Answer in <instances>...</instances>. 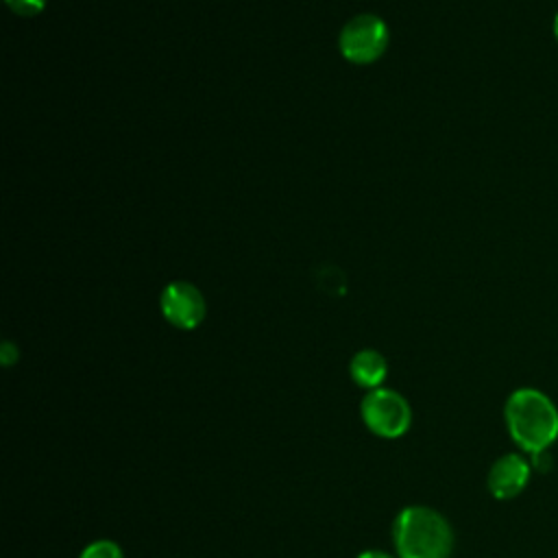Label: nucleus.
I'll use <instances>...</instances> for the list:
<instances>
[{"instance_id": "nucleus-1", "label": "nucleus", "mask_w": 558, "mask_h": 558, "mask_svg": "<svg viewBox=\"0 0 558 558\" xmlns=\"http://www.w3.org/2000/svg\"><path fill=\"white\" fill-rule=\"evenodd\" d=\"M504 421L517 447L530 456L547 451L558 438V408L538 388H517L504 405Z\"/></svg>"}, {"instance_id": "nucleus-2", "label": "nucleus", "mask_w": 558, "mask_h": 558, "mask_svg": "<svg viewBox=\"0 0 558 558\" xmlns=\"http://www.w3.org/2000/svg\"><path fill=\"white\" fill-rule=\"evenodd\" d=\"M399 558H449L456 545L453 527L442 512L429 506H405L392 523Z\"/></svg>"}, {"instance_id": "nucleus-3", "label": "nucleus", "mask_w": 558, "mask_h": 558, "mask_svg": "<svg viewBox=\"0 0 558 558\" xmlns=\"http://www.w3.org/2000/svg\"><path fill=\"white\" fill-rule=\"evenodd\" d=\"M360 416L375 436L386 440L405 436L412 425V408L408 399L386 386L368 390L362 397Z\"/></svg>"}, {"instance_id": "nucleus-4", "label": "nucleus", "mask_w": 558, "mask_h": 558, "mask_svg": "<svg viewBox=\"0 0 558 558\" xmlns=\"http://www.w3.org/2000/svg\"><path fill=\"white\" fill-rule=\"evenodd\" d=\"M388 26L373 13H362L349 20L338 37L340 52L347 61L364 65L377 61L388 46Z\"/></svg>"}, {"instance_id": "nucleus-5", "label": "nucleus", "mask_w": 558, "mask_h": 558, "mask_svg": "<svg viewBox=\"0 0 558 558\" xmlns=\"http://www.w3.org/2000/svg\"><path fill=\"white\" fill-rule=\"evenodd\" d=\"M159 307L163 318L177 327V329H196L205 314H207V305H205V296L201 294V290L190 283V281H172L163 288L161 296H159Z\"/></svg>"}, {"instance_id": "nucleus-6", "label": "nucleus", "mask_w": 558, "mask_h": 558, "mask_svg": "<svg viewBox=\"0 0 558 558\" xmlns=\"http://www.w3.org/2000/svg\"><path fill=\"white\" fill-rule=\"evenodd\" d=\"M532 462L523 456V453H504L499 456L490 469H488V477H486V486L488 493L499 499H514L517 495H521L532 477Z\"/></svg>"}, {"instance_id": "nucleus-7", "label": "nucleus", "mask_w": 558, "mask_h": 558, "mask_svg": "<svg viewBox=\"0 0 558 558\" xmlns=\"http://www.w3.org/2000/svg\"><path fill=\"white\" fill-rule=\"evenodd\" d=\"M349 375L360 388H366L368 392V390L381 388V384L386 381L388 362L375 349H360L349 362Z\"/></svg>"}, {"instance_id": "nucleus-8", "label": "nucleus", "mask_w": 558, "mask_h": 558, "mask_svg": "<svg viewBox=\"0 0 558 558\" xmlns=\"http://www.w3.org/2000/svg\"><path fill=\"white\" fill-rule=\"evenodd\" d=\"M78 558H124V551L111 538H96L83 547Z\"/></svg>"}, {"instance_id": "nucleus-9", "label": "nucleus", "mask_w": 558, "mask_h": 558, "mask_svg": "<svg viewBox=\"0 0 558 558\" xmlns=\"http://www.w3.org/2000/svg\"><path fill=\"white\" fill-rule=\"evenodd\" d=\"M7 4L13 13L31 17V15H37V13L44 11L46 0H7Z\"/></svg>"}, {"instance_id": "nucleus-10", "label": "nucleus", "mask_w": 558, "mask_h": 558, "mask_svg": "<svg viewBox=\"0 0 558 558\" xmlns=\"http://www.w3.org/2000/svg\"><path fill=\"white\" fill-rule=\"evenodd\" d=\"M0 357H2V364H4V366H11L13 362H17L20 351H17V347H15V344L4 342V344H2V349H0Z\"/></svg>"}, {"instance_id": "nucleus-11", "label": "nucleus", "mask_w": 558, "mask_h": 558, "mask_svg": "<svg viewBox=\"0 0 558 558\" xmlns=\"http://www.w3.org/2000/svg\"><path fill=\"white\" fill-rule=\"evenodd\" d=\"M357 558H399V556H392V554L381 551V549H366V551H360Z\"/></svg>"}, {"instance_id": "nucleus-12", "label": "nucleus", "mask_w": 558, "mask_h": 558, "mask_svg": "<svg viewBox=\"0 0 558 558\" xmlns=\"http://www.w3.org/2000/svg\"><path fill=\"white\" fill-rule=\"evenodd\" d=\"M554 35H556V39H558V13H556V17H554Z\"/></svg>"}]
</instances>
